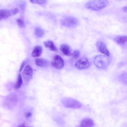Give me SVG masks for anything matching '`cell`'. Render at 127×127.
Instances as JSON below:
<instances>
[{"mask_svg":"<svg viewBox=\"0 0 127 127\" xmlns=\"http://www.w3.org/2000/svg\"><path fill=\"white\" fill-rule=\"evenodd\" d=\"M108 4L109 1L107 0H92L87 2L85 6L88 9L97 11L106 7Z\"/></svg>","mask_w":127,"mask_h":127,"instance_id":"1","label":"cell"},{"mask_svg":"<svg viewBox=\"0 0 127 127\" xmlns=\"http://www.w3.org/2000/svg\"><path fill=\"white\" fill-rule=\"evenodd\" d=\"M93 61L96 67L102 69L104 68L107 66L109 62V59L106 56L99 55L95 57Z\"/></svg>","mask_w":127,"mask_h":127,"instance_id":"2","label":"cell"},{"mask_svg":"<svg viewBox=\"0 0 127 127\" xmlns=\"http://www.w3.org/2000/svg\"><path fill=\"white\" fill-rule=\"evenodd\" d=\"M63 103L66 107L74 109L80 108L82 106L81 103L75 99L68 98L64 100Z\"/></svg>","mask_w":127,"mask_h":127,"instance_id":"3","label":"cell"},{"mask_svg":"<svg viewBox=\"0 0 127 127\" xmlns=\"http://www.w3.org/2000/svg\"><path fill=\"white\" fill-rule=\"evenodd\" d=\"M62 24L64 25L69 27H73L77 25L78 22L75 18L72 17H68L63 20Z\"/></svg>","mask_w":127,"mask_h":127,"instance_id":"4","label":"cell"},{"mask_svg":"<svg viewBox=\"0 0 127 127\" xmlns=\"http://www.w3.org/2000/svg\"><path fill=\"white\" fill-rule=\"evenodd\" d=\"M89 65V62L88 59L86 57H83L77 61L75 65L77 69H82L87 68Z\"/></svg>","mask_w":127,"mask_h":127,"instance_id":"5","label":"cell"},{"mask_svg":"<svg viewBox=\"0 0 127 127\" xmlns=\"http://www.w3.org/2000/svg\"><path fill=\"white\" fill-rule=\"evenodd\" d=\"M52 65L57 69H60L64 66V61L62 57L59 55H55L52 62Z\"/></svg>","mask_w":127,"mask_h":127,"instance_id":"6","label":"cell"},{"mask_svg":"<svg viewBox=\"0 0 127 127\" xmlns=\"http://www.w3.org/2000/svg\"><path fill=\"white\" fill-rule=\"evenodd\" d=\"M96 45L98 50L101 53L107 56H110V53L107 49L106 44L102 41L99 40L97 41Z\"/></svg>","mask_w":127,"mask_h":127,"instance_id":"7","label":"cell"},{"mask_svg":"<svg viewBox=\"0 0 127 127\" xmlns=\"http://www.w3.org/2000/svg\"><path fill=\"white\" fill-rule=\"evenodd\" d=\"M33 69L30 65H27L25 67L23 73L24 78L27 81H29L32 78Z\"/></svg>","mask_w":127,"mask_h":127,"instance_id":"8","label":"cell"},{"mask_svg":"<svg viewBox=\"0 0 127 127\" xmlns=\"http://www.w3.org/2000/svg\"><path fill=\"white\" fill-rule=\"evenodd\" d=\"M94 124L93 121L89 118H85L81 121L78 127H93Z\"/></svg>","mask_w":127,"mask_h":127,"instance_id":"9","label":"cell"},{"mask_svg":"<svg viewBox=\"0 0 127 127\" xmlns=\"http://www.w3.org/2000/svg\"><path fill=\"white\" fill-rule=\"evenodd\" d=\"M35 63L38 66L45 67L48 66L49 64V61L47 60L42 58H37L35 61Z\"/></svg>","mask_w":127,"mask_h":127,"instance_id":"10","label":"cell"},{"mask_svg":"<svg viewBox=\"0 0 127 127\" xmlns=\"http://www.w3.org/2000/svg\"><path fill=\"white\" fill-rule=\"evenodd\" d=\"M60 49L61 52L64 55L69 56L71 55V50L68 45L63 44L61 45Z\"/></svg>","mask_w":127,"mask_h":127,"instance_id":"11","label":"cell"},{"mask_svg":"<svg viewBox=\"0 0 127 127\" xmlns=\"http://www.w3.org/2000/svg\"><path fill=\"white\" fill-rule=\"evenodd\" d=\"M42 51V47L39 45L35 46L32 51V56L33 57H37L40 56L41 54Z\"/></svg>","mask_w":127,"mask_h":127,"instance_id":"12","label":"cell"},{"mask_svg":"<svg viewBox=\"0 0 127 127\" xmlns=\"http://www.w3.org/2000/svg\"><path fill=\"white\" fill-rule=\"evenodd\" d=\"M127 36H118L115 38L114 40L118 44L124 45L127 43Z\"/></svg>","mask_w":127,"mask_h":127,"instance_id":"13","label":"cell"},{"mask_svg":"<svg viewBox=\"0 0 127 127\" xmlns=\"http://www.w3.org/2000/svg\"><path fill=\"white\" fill-rule=\"evenodd\" d=\"M43 43L45 47L48 48L51 51H56L58 50L57 48L52 40H47L44 41L43 42Z\"/></svg>","mask_w":127,"mask_h":127,"instance_id":"14","label":"cell"},{"mask_svg":"<svg viewBox=\"0 0 127 127\" xmlns=\"http://www.w3.org/2000/svg\"><path fill=\"white\" fill-rule=\"evenodd\" d=\"M11 16L10 10L2 9L0 10V20L6 19Z\"/></svg>","mask_w":127,"mask_h":127,"instance_id":"15","label":"cell"},{"mask_svg":"<svg viewBox=\"0 0 127 127\" xmlns=\"http://www.w3.org/2000/svg\"><path fill=\"white\" fill-rule=\"evenodd\" d=\"M23 83L22 79L20 74H19L17 82L14 86L16 89H18L21 87Z\"/></svg>","mask_w":127,"mask_h":127,"instance_id":"16","label":"cell"},{"mask_svg":"<svg viewBox=\"0 0 127 127\" xmlns=\"http://www.w3.org/2000/svg\"><path fill=\"white\" fill-rule=\"evenodd\" d=\"M35 35L38 37H42L44 35L43 31L39 28L37 27L35 30Z\"/></svg>","mask_w":127,"mask_h":127,"instance_id":"17","label":"cell"},{"mask_svg":"<svg viewBox=\"0 0 127 127\" xmlns=\"http://www.w3.org/2000/svg\"><path fill=\"white\" fill-rule=\"evenodd\" d=\"M71 55L74 59H77L79 58L80 56V52L79 50H76L73 52Z\"/></svg>","mask_w":127,"mask_h":127,"instance_id":"18","label":"cell"},{"mask_svg":"<svg viewBox=\"0 0 127 127\" xmlns=\"http://www.w3.org/2000/svg\"><path fill=\"white\" fill-rule=\"evenodd\" d=\"M17 22L18 25L21 28H24L25 26L24 21L22 19L19 18L17 20Z\"/></svg>","mask_w":127,"mask_h":127,"instance_id":"19","label":"cell"},{"mask_svg":"<svg viewBox=\"0 0 127 127\" xmlns=\"http://www.w3.org/2000/svg\"><path fill=\"white\" fill-rule=\"evenodd\" d=\"M30 1L33 3L42 5L45 3L46 1V0H30Z\"/></svg>","mask_w":127,"mask_h":127,"instance_id":"20","label":"cell"},{"mask_svg":"<svg viewBox=\"0 0 127 127\" xmlns=\"http://www.w3.org/2000/svg\"><path fill=\"white\" fill-rule=\"evenodd\" d=\"M11 16L15 15L17 14L19 12L18 9L17 8H15L10 10Z\"/></svg>","mask_w":127,"mask_h":127,"instance_id":"21","label":"cell"},{"mask_svg":"<svg viewBox=\"0 0 127 127\" xmlns=\"http://www.w3.org/2000/svg\"><path fill=\"white\" fill-rule=\"evenodd\" d=\"M25 62H24L22 63V64L20 66V70H19V71L20 72L22 70V69L23 68L24 66L25 65Z\"/></svg>","mask_w":127,"mask_h":127,"instance_id":"22","label":"cell"},{"mask_svg":"<svg viewBox=\"0 0 127 127\" xmlns=\"http://www.w3.org/2000/svg\"><path fill=\"white\" fill-rule=\"evenodd\" d=\"M32 115V114L31 112H28L26 114V116L27 117H30Z\"/></svg>","mask_w":127,"mask_h":127,"instance_id":"23","label":"cell"},{"mask_svg":"<svg viewBox=\"0 0 127 127\" xmlns=\"http://www.w3.org/2000/svg\"><path fill=\"white\" fill-rule=\"evenodd\" d=\"M127 6H125L122 8V10L125 12H127Z\"/></svg>","mask_w":127,"mask_h":127,"instance_id":"24","label":"cell"},{"mask_svg":"<svg viewBox=\"0 0 127 127\" xmlns=\"http://www.w3.org/2000/svg\"><path fill=\"white\" fill-rule=\"evenodd\" d=\"M25 125L23 124H21L19 125L18 127H25Z\"/></svg>","mask_w":127,"mask_h":127,"instance_id":"25","label":"cell"}]
</instances>
